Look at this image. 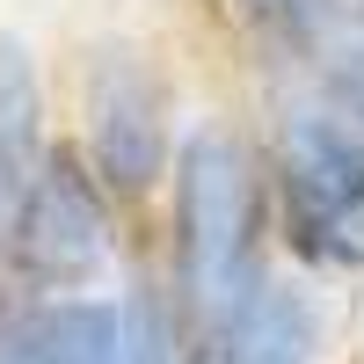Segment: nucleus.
Here are the masks:
<instances>
[{
	"mask_svg": "<svg viewBox=\"0 0 364 364\" xmlns=\"http://www.w3.org/2000/svg\"><path fill=\"white\" fill-rule=\"evenodd\" d=\"M262 168L233 124H190L168 161V299L182 336L262 277Z\"/></svg>",
	"mask_w": 364,
	"mask_h": 364,
	"instance_id": "1",
	"label": "nucleus"
},
{
	"mask_svg": "<svg viewBox=\"0 0 364 364\" xmlns=\"http://www.w3.org/2000/svg\"><path fill=\"white\" fill-rule=\"evenodd\" d=\"M269 182L284 248L328 277H364V132L314 87L269 124Z\"/></svg>",
	"mask_w": 364,
	"mask_h": 364,
	"instance_id": "2",
	"label": "nucleus"
},
{
	"mask_svg": "<svg viewBox=\"0 0 364 364\" xmlns=\"http://www.w3.org/2000/svg\"><path fill=\"white\" fill-rule=\"evenodd\" d=\"M117 269V204L73 139H51L37 175L0 219V284L15 299H58V291H102Z\"/></svg>",
	"mask_w": 364,
	"mask_h": 364,
	"instance_id": "3",
	"label": "nucleus"
},
{
	"mask_svg": "<svg viewBox=\"0 0 364 364\" xmlns=\"http://www.w3.org/2000/svg\"><path fill=\"white\" fill-rule=\"evenodd\" d=\"M73 154L87 175L109 190V204H146L168 190V161H175V95L161 66L124 37L87 44L80 58V139Z\"/></svg>",
	"mask_w": 364,
	"mask_h": 364,
	"instance_id": "4",
	"label": "nucleus"
},
{
	"mask_svg": "<svg viewBox=\"0 0 364 364\" xmlns=\"http://www.w3.org/2000/svg\"><path fill=\"white\" fill-rule=\"evenodd\" d=\"M321 343H328L321 299L299 277L262 269L240 299H226L211 321L182 336V364H314Z\"/></svg>",
	"mask_w": 364,
	"mask_h": 364,
	"instance_id": "5",
	"label": "nucleus"
},
{
	"mask_svg": "<svg viewBox=\"0 0 364 364\" xmlns=\"http://www.w3.org/2000/svg\"><path fill=\"white\" fill-rule=\"evenodd\" d=\"M44 146H51L44 73H37V58H29V44L0 29V219H8V204L22 197V182L37 175Z\"/></svg>",
	"mask_w": 364,
	"mask_h": 364,
	"instance_id": "6",
	"label": "nucleus"
},
{
	"mask_svg": "<svg viewBox=\"0 0 364 364\" xmlns=\"http://www.w3.org/2000/svg\"><path fill=\"white\" fill-rule=\"evenodd\" d=\"M233 15L277 66H306V73L357 29L350 0H233Z\"/></svg>",
	"mask_w": 364,
	"mask_h": 364,
	"instance_id": "7",
	"label": "nucleus"
},
{
	"mask_svg": "<svg viewBox=\"0 0 364 364\" xmlns=\"http://www.w3.org/2000/svg\"><path fill=\"white\" fill-rule=\"evenodd\" d=\"M314 95H321V102H336L350 124L364 132V37H357V29H350V37L314 66Z\"/></svg>",
	"mask_w": 364,
	"mask_h": 364,
	"instance_id": "8",
	"label": "nucleus"
},
{
	"mask_svg": "<svg viewBox=\"0 0 364 364\" xmlns=\"http://www.w3.org/2000/svg\"><path fill=\"white\" fill-rule=\"evenodd\" d=\"M350 22H357V37H364V0H350Z\"/></svg>",
	"mask_w": 364,
	"mask_h": 364,
	"instance_id": "9",
	"label": "nucleus"
}]
</instances>
